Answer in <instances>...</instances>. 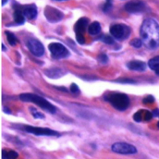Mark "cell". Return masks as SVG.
<instances>
[{"label": "cell", "instance_id": "6da1fadb", "mask_svg": "<svg viewBox=\"0 0 159 159\" xmlns=\"http://www.w3.org/2000/svg\"><path fill=\"white\" fill-rule=\"evenodd\" d=\"M142 41L150 48L155 49L159 46V24L153 19H147L141 27Z\"/></svg>", "mask_w": 159, "mask_h": 159}, {"label": "cell", "instance_id": "7a4b0ae2", "mask_svg": "<svg viewBox=\"0 0 159 159\" xmlns=\"http://www.w3.org/2000/svg\"><path fill=\"white\" fill-rule=\"evenodd\" d=\"M20 99L23 102H31L35 105H37L43 110L47 111L48 113L55 114L57 112V107L50 104L46 99L41 97L39 95L34 94V93H21L20 95Z\"/></svg>", "mask_w": 159, "mask_h": 159}, {"label": "cell", "instance_id": "3957f363", "mask_svg": "<svg viewBox=\"0 0 159 159\" xmlns=\"http://www.w3.org/2000/svg\"><path fill=\"white\" fill-rule=\"evenodd\" d=\"M106 99L112 105L113 107L119 111L126 110L129 106V98L124 93H110L107 97H106Z\"/></svg>", "mask_w": 159, "mask_h": 159}, {"label": "cell", "instance_id": "277c9868", "mask_svg": "<svg viewBox=\"0 0 159 159\" xmlns=\"http://www.w3.org/2000/svg\"><path fill=\"white\" fill-rule=\"evenodd\" d=\"M111 35L118 40L127 39L130 34V28L125 24H114L110 27Z\"/></svg>", "mask_w": 159, "mask_h": 159}, {"label": "cell", "instance_id": "5b68a950", "mask_svg": "<svg viewBox=\"0 0 159 159\" xmlns=\"http://www.w3.org/2000/svg\"><path fill=\"white\" fill-rule=\"evenodd\" d=\"M48 48L54 58H65L70 56L69 50L60 43H52L48 45Z\"/></svg>", "mask_w": 159, "mask_h": 159}, {"label": "cell", "instance_id": "8992f818", "mask_svg": "<svg viewBox=\"0 0 159 159\" xmlns=\"http://www.w3.org/2000/svg\"><path fill=\"white\" fill-rule=\"evenodd\" d=\"M23 129L25 131L28 133H32L34 135H39V136H60V134L48 128H40V127H33V126H24Z\"/></svg>", "mask_w": 159, "mask_h": 159}, {"label": "cell", "instance_id": "52a82bcc", "mask_svg": "<svg viewBox=\"0 0 159 159\" xmlns=\"http://www.w3.org/2000/svg\"><path fill=\"white\" fill-rule=\"evenodd\" d=\"M88 26H89V20L87 18L80 19L74 26V31L76 33V39L80 44H83L85 42L84 32H85L86 28H88Z\"/></svg>", "mask_w": 159, "mask_h": 159}, {"label": "cell", "instance_id": "ba28073f", "mask_svg": "<svg viewBox=\"0 0 159 159\" xmlns=\"http://www.w3.org/2000/svg\"><path fill=\"white\" fill-rule=\"evenodd\" d=\"M112 151L120 155H134L137 153V149L132 144L127 143H116L112 145Z\"/></svg>", "mask_w": 159, "mask_h": 159}, {"label": "cell", "instance_id": "9c48e42d", "mask_svg": "<svg viewBox=\"0 0 159 159\" xmlns=\"http://www.w3.org/2000/svg\"><path fill=\"white\" fill-rule=\"evenodd\" d=\"M44 16L50 22H57L63 19V13L60 10L50 6H47L44 8Z\"/></svg>", "mask_w": 159, "mask_h": 159}, {"label": "cell", "instance_id": "30bf717a", "mask_svg": "<svg viewBox=\"0 0 159 159\" xmlns=\"http://www.w3.org/2000/svg\"><path fill=\"white\" fill-rule=\"evenodd\" d=\"M27 47L30 52L35 57H42L44 53V47L43 43L37 39H29L27 41Z\"/></svg>", "mask_w": 159, "mask_h": 159}, {"label": "cell", "instance_id": "8fae6325", "mask_svg": "<svg viewBox=\"0 0 159 159\" xmlns=\"http://www.w3.org/2000/svg\"><path fill=\"white\" fill-rule=\"evenodd\" d=\"M125 9L129 13H139L145 9V4L141 0H131L125 5Z\"/></svg>", "mask_w": 159, "mask_h": 159}, {"label": "cell", "instance_id": "7c38bea8", "mask_svg": "<svg viewBox=\"0 0 159 159\" xmlns=\"http://www.w3.org/2000/svg\"><path fill=\"white\" fill-rule=\"evenodd\" d=\"M23 14L28 20H34L37 15V7L35 5H28L22 7Z\"/></svg>", "mask_w": 159, "mask_h": 159}, {"label": "cell", "instance_id": "4fadbf2b", "mask_svg": "<svg viewBox=\"0 0 159 159\" xmlns=\"http://www.w3.org/2000/svg\"><path fill=\"white\" fill-rule=\"evenodd\" d=\"M127 66L129 70L136 71H144L146 70V64L141 60H132L129 62Z\"/></svg>", "mask_w": 159, "mask_h": 159}, {"label": "cell", "instance_id": "5bb4252c", "mask_svg": "<svg viewBox=\"0 0 159 159\" xmlns=\"http://www.w3.org/2000/svg\"><path fill=\"white\" fill-rule=\"evenodd\" d=\"M44 74L46 76H48L49 78L56 79V78L62 77L65 74V71L59 68H50V69L44 70Z\"/></svg>", "mask_w": 159, "mask_h": 159}, {"label": "cell", "instance_id": "9a60e30c", "mask_svg": "<svg viewBox=\"0 0 159 159\" xmlns=\"http://www.w3.org/2000/svg\"><path fill=\"white\" fill-rule=\"evenodd\" d=\"M13 16H14V21L17 23V24H23L24 21H25V19H24V14H23V11H22V7H16L15 10H14V13H13Z\"/></svg>", "mask_w": 159, "mask_h": 159}, {"label": "cell", "instance_id": "2e32d148", "mask_svg": "<svg viewBox=\"0 0 159 159\" xmlns=\"http://www.w3.org/2000/svg\"><path fill=\"white\" fill-rule=\"evenodd\" d=\"M100 32H101V25L97 21H93L88 26V33L91 35H97L100 34Z\"/></svg>", "mask_w": 159, "mask_h": 159}, {"label": "cell", "instance_id": "e0dca14e", "mask_svg": "<svg viewBox=\"0 0 159 159\" xmlns=\"http://www.w3.org/2000/svg\"><path fill=\"white\" fill-rule=\"evenodd\" d=\"M149 68L159 75V57H155L151 58L148 62Z\"/></svg>", "mask_w": 159, "mask_h": 159}, {"label": "cell", "instance_id": "ac0fdd59", "mask_svg": "<svg viewBox=\"0 0 159 159\" xmlns=\"http://www.w3.org/2000/svg\"><path fill=\"white\" fill-rule=\"evenodd\" d=\"M19 154L13 150H3L2 152V159H17Z\"/></svg>", "mask_w": 159, "mask_h": 159}, {"label": "cell", "instance_id": "d6986e66", "mask_svg": "<svg viewBox=\"0 0 159 159\" xmlns=\"http://www.w3.org/2000/svg\"><path fill=\"white\" fill-rule=\"evenodd\" d=\"M6 35H7V41H8V43H9L10 45L14 46V45L17 44L18 39H17V37H16L12 33H10V32H6Z\"/></svg>", "mask_w": 159, "mask_h": 159}, {"label": "cell", "instance_id": "ffe728a7", "mask_svg": "<svg viewBox=\"0 0 159 159\" xmlns=\"http://www.w3.org/2000/svg\"><path fill=\"white\" fill-rule=\"evenodd\" d=\"M29 109H30V111H31L32 115H33L35 119H44V116H43L41 112H39L37 109H35V108H34V107H30Z\"/></svg>", "mask_w": 159, "mask_h": 159}, {"label": "cell", "instance_id": "44dd1931", "mask_svg": "<svg viewBox=\"0 0 159 159\" xmlns=\"http://www.w3.org/2000/svg\"><path fill=\"white\" fill-rule=\"evenodd\" d=\"M101 40H102L104 43H107V44H113V43H115V42H114V39H113L110 35H107V34L103 35V36L101 37Z\"/></svg>", "mask_w": 159, "mask_h": 159}, {"label": "cell", "instance_id": "7402d4cb", "mask_svg": "<svg viewBox=\"0 0 159 159\" xmlns=\"http://www.w3.org/2000/svg\"><path fill=\"white\" fill-rule=\"evenodd\" d=\"M142 44H143V41L140 39H137V38L131 40V42H130V45H132L133 47H136V48L141 47Z\"/></svg>", "mask_w": 159, "mask_h": 159}, {"label": "cell", "instance_id": "603a6c76", "mask_svg": "<svg viewBox=\"0 0 159 159\" xmlns=\"http://www.w3.org/2000/svg\"><path fill=\"white\" fill-rule=\"evenodd\" d=\"M143 111H142V110L136 112V113L134 114V116H133V119H134L135 121H137V122L142 121V119H143Z\"/></svg>", "mask_w": 159, "mask_h": 159}, {"label": "cell", "instance_id": "cb8c5ba5", "mask_svg": "<svg viewBox=\"0 0 159 159\" xmlns=\"http://www.w3.org/2000/svg\"><path fill=\"white\" fill-rule=\"evenodd\" d=\"M98 60H99V62H100V63H102V64H106V63H107L108 58H107V55H105V54H101V55L98 57Z\"/></svg>", "mask_w": 159, "mask_h": 159}, {"label": "cell", "instance_id": "d4e9b609", "mask_svg": "<svg viewBox=\"0 0 159 159\" xmlns=\"http://www.w3.org/2000/svg\"><path fill=\"white\" fill-rule=\"evenodd\" d=\"M70 91H71V93H74V94H78V93H80L79 87H78V85L75 84V83H72V84L70 85Z\"/></svg>", "mask_w": 159, "mask_h": 159}, {"label": "cell", "instance_id": "484cf974", "mask_svg": "<svg viewBox=\"0 0 159 159\" xmlns=\"http://www.w3.org/2000/svg\"><path fill=\"white\" fill-rule=\"evenodd\" d=\"M155 102V98L152 96V95H148V96H146L144 99H143V103L144 104H152V103H154Z\"/></svg>", "mask_w": 159, "mask_h": 159}, {"label": "cell", "instance_id": "4316f807", "mask_svg": "<svg viewBox=\"0 0 159 159\" xmlns=\"http://www.w3.org/2000/svg\"><path fill=\"white\" fill-rule=\"evenodd\" d=\"M111 7H112V3H111V0H107V3L105 4L103 10H104V11H106V12H107V11H108V10H109Z\"/></svg>", "mask_w": 159, "mask_h": 159}, {"label": "cell", "instance_id": "83f0119b", "mask_svg": "<svg viewBox=\"0 0 159 159\" xmlns=\"http://www.w3.org/2000/svg\"><path fill=\"white\" fill-rule=\"evenodd\" d=\"M144 120L145 121H149V120H151L152 118L154 117V115H153V113H151V112H149V111H144Z\"/></svg>", "mask_w": 159, "mask_h": 159}, {"label": "cell", "instance_id": "f1b7e54d", "mask_svg": "<svg viewBox=\"0 0 159 159\" xmlns=\"http://www.w3.org/2000/svg\"><path fill=\"white\" fill-rule=\"evenodd\" d=\"M153 115H154V117L159 118V109H155L154 112H153Z\"/></svg>", "mask_w": 159, "mask_h": 159}, {"label": "cell", "instance_id": "f546056e", "mask_svg": "<svg viewBox=\"0 0 159 159\" xmlns=\"http://www.w3.org/2000/svg\"><path fill=\"white\" fill-rule=\"evenodd\" d=\"M7 1H8V0H2V6H4Z\"/></svg>", "mask_w": 159, "mask_h": 159}, {"label": "cell", "instance_id": "4dcf8cb0", "mask_svg": "<svg viewBox=\"0 0 159 159\" xmlns=\"http://www.w3.org/2000/svg\"><path fill=\"white\" fill-rule=\"evenodd\" d=\"M2 48H3V51H6V47H5V45L2 43Z\"/></svg>", "mask_w": 159, "mask_h": 159}, {"label": "cell", "instance_id": "1f68e13d", "mask_svg": "<svg viewBox=\"0 0 159 159\" xmlns=\"http://www.w3.org/2000/svg\"><path fill=\"white\" fill-rule=\"evenodd\" d=\"M56 1H65V0H56Z\"/></svg>", "mask_w": 159, "mask_h": 159}, {"label": "cell", "instance_id": "d6a6232c", "mask_svg": "<svg viewBox=\"0 0 159 159\" xmlns=\"http://www.w3.org/2000/svg\"><path fill=\"white\" fill-rule=\"evenodd\" d=\"M157 127H158V128H159V122H158V123H157Z\"/></svg>", "mask_w": 159, "mask_h": 159}]
</instances>
